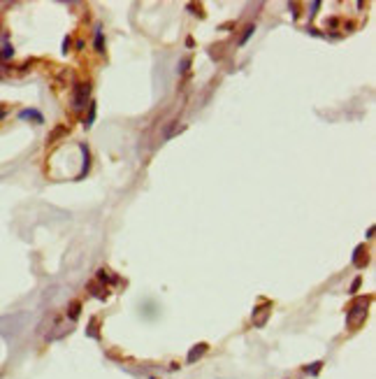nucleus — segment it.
I'll list each match as a JSON object with an SVG mask.
<instances>
[{
    "mask_svg": "<svg viewBox=\"0 0 376 379\" xmlns=\"http://www.w3.org/2000/svg\"><path fill=\"white\" fill-rule=\"evenodd\" d=\"M367 305H370V298L353 300V305H351L349 312H346V324H349V328H358V326L367 319Z\"/></svg>",
    "mask_w": 376,
    "mask_h": 379,
    "instance_id": "f257e3e1",
    "label": "nucleus"
},
{
    "mask_svg": "<svg viewBox=\"0 0 376 379\" xmlns=\"http://www.w3.org/2000/svg\"><path fill=\"white\" fill-rule=\"evenodd\" d=\"M269 314H272V305H262V307H255L253 314H251V321H253L255 328H262V326L267 324Z\"/></svg>",
    "mask_w": 376,
    "mask_h": 379,
    "instance_id": "f03ea898",
    "label": "nucleus"
},
{
    "mask_svg": "<svg viewBox=\"0 0 376 379\" xmlns=\"http://www.w3.org/2000/svg\"><path fill=\"white\" fill-rule=\"evenodd\" d=\"M88 95H91V86L88 84H77L74 86V107L77 109H81L84 105H86V100H88Z\"/></svg>",
    "mask_w": 376,
    "mask_h": 379,
    "instance_id": "7ed1b4c3",
    "label": "nucleus"
},
{
    "mask_svg": "<svg viewBox=\"0 0 376 379\" xmlns=\"http://www.w3.org/2000/svg\"><path fill=\"white\" fill-rule=\"evenodd\" d=\"M207 352H209V345H207V342H197V345H193L190 349H188L186 363H195V361H200Z\"/></svg>",
    "mask_w": 376,
    "mask_h": 379,
    "instance_id": "20e7f679",
    "label": "nucleus"
},
{
    "mask_svg": "<svg viewBox=\"0 0 376 379\" xmlns=\"http://www.w3.org/2000/svg\"><path fill=\"white\" fill-rule=\"evenodd\" d=\"M79 151L84 154V165H81V172L77 175V179H84L88 172V168H91V154H88V147L86 144H79Z\"/></svg>",
    "mask_w": 376,
    "mask_h": 379,
    "instance_id": "39448f33",
    "label": "nucleus"
},
{
    "mask_svg": "<svg viewBox=\"0 0 376 379\" xmlns=\"http://www.w3.org/2000/svg\"><path fill=\"white\" fill-rule=\"evenodd\" d=\"M19 119H33V121H37V123H44V116H42L37 109H21Z\"/></svg>",
    "mask_w": 376,
    "mask_h": 379,
    "instance_id": "423d86ee",
    "label": "nucleus"
},
{
    "mask_svg": "<svg viewBox=\"0 0 376 379\" xmlns=\"http://www.w3.org/2000/svg\"><path fill=\"white\" fill-rule=\"evenodd\" d=\"M79 312H81V303L79 300H72L70 307H67V319H70V321H77V319H79Z\"/></svg>",
    "mask_w": 376,
    "mask_h": 379,
    "instance_id": "0eeeda50",
    "label": "nucleus"
},
{
    "mask_svg": "<svg viewBox=\"0 0 376 379\" xmlns=\"http://www.w3.org/2000/svg\"><path fill=\"white\" fill-rule=\"evenodd\" d=\"M323 361H316V363H311V366H304L302 370H304V375H309V377H318V373L323 370Z\"/></svg>",
    "mask_w": 376,
    "mask_h": 379,
    "instance_id": "6e6552de",
    "label": "nucleus"
},
{
    "mask_svg": "<svg viewBox=\"0 0 376 379\" xmlns=\"http://www.w3.org/2000/svg\"><path fill=\"white\" fill-rule=\"evenodd\" d=\"M12 56H14L12 44H2V47H0V61H9Z\"/></svg>",
    "mask_w": 376,
    "mask_h": 379,
    "instance_id": "1a4fd4ad",
    "label": "nucleus"
},
{
    "mask_svg": "<svg viewBox=\"0 0 376 379\" xmlns=\"http://www.w3.org/2000/svg\"><path fill=\"white\" fill-rule=\"evenodd\" d=\"M93 121H95V102H91V105H88V119L84 121V126H86V128H91V126H93Z\"/></svg>",
    "mask_w": 376,
    "mask_h": 379,
    "instance_id": "9d476101",
    "label": "nucleus"
},
{
    "mask_svg": "<svg viewBox=\"0 0 376 379\" xmlns=\"http://www.w3.org/2000/svg\"><path fill=\"white\" fill-rule=\"evenodd\" d=\"M253 30H255L253 23H249V26L244 28V35H242V40H239V44H246V42H249V37L253 35Z\"/></svg>",
    "mask_w": 376,
    "mask_h": 379,
    "instance_id": "9b49d317",
    "label": "nucleus"
},
{
    "mask_svg": "<svg viewBox=\"0 0 376 379\" xmlns=\"http://www.w3.org/2000/svg\"><path fill=\"white\" fill-rule=\"evenodd\" d=\"M93 44H95V49H98V51H105V49H102V30H100V28L95 30V40H93Z\"/></svg>",
    "mask_w": 376,
    "mask_h": 379,
    "instance_id": "f8f14e48",
    "label": "nucleus"
},
{
    "mask_svg": "<svg viewBox=\"0 0 376 379\" xmlns=\"http://www.w3.org/2000/svg\"><path fill=\"white\" fill-rule=\"evenodd\" d=\"M98 279H100V282H114V279L109 277V270H105V268L98 270Z\"/></svg>",
    "mask_w": 376,
    "mask_h": 379,
    "instance_id": "ddd939ff",
    "label": "nucleus"
},
{
    "mask_svg": "<svg viewBox=\"0 0 376 379\" xmlns=\"http://www.w3.org/2000/svg\"><path fill=\"white\" fill-rule=\"evenodd\" d=\"M95 319H91V324H88V335H91V338H98V331H95Z\"/></svg>",
    "mask_w": 376,
    "mask_h": 379,
    "instance_id": "4468645a",
    "label": "nucleus"
},
{
    "mask_svg": "<svg viewBox=\"0 0 376 379\" xmlns=\"http://www.w3.org/2000/svg\"><path fill=\"white\" fill-rule=\"evenodd\" d=\"M188 65H190V58H182V63H179V72H182V75L188 70Z\"/></svg>",
    "mask_w": 376,
    "mask_h": 379,
    "instance_id": "2eb2a0df",
    "label": "nucleus"
},
{
    "mask_svg": "<svg viewBox=\"0 0 376 379\" xmlns=\"http://www.w3.org/2000/svg\"><path fill=\"white\" fill-rule=\"evenodd\" d=\"M360 284H363V277H356V279H353V284H351V293H356L358 289H360Z\"/></svg>",
    "mask_w": 376,
    "mask_h": 379,
    "instance_id": "dca6fc26",
    "label": "nucleus"
},
{
    "mask_svg": "<svg viewBox=\"0 0 376 379\" xmlns=\"http://www.w3.org/2000/svg\"><path fill=\"white\" fill-rule=\"evenodd\" d=\"M70 47H72V40H70V35H67L65 40H63V54H67V51H70Z\"/></svg>",
    "mask_w": 376,
    "mask_h": 379,
    "instance_id": "f3484780",
    "label": "nucleus"
},
{
    "mask_svg": "<svg viewBox=\"0 0 376 379\" xmlns=\"http://www.w3.org/2000/svg\"><path fill=\"white\" fill-rule=\"evenodd\" d=\"M290 9H293V19H297V16H300V5H297V2H290Z\"/></svg>",
    "mask_w": 376,
    "mask_h": 379,
    "instance_id": "a211bd4d",
    "label": "nucleus"
},
{
    "mask_svg": "<svg viewBox=\"0 0 376 379\" xmlns=\"http://www.w3.org/2000/svg\"><path fill=\"white\" fill-rule=\"evenodd\" d=\"M318 7H321V0H314V2H311V14H316Z\"/></svg>",
    "mask_w": 376,
    "mask_h": 379,
    "instance_id": "6ab92c4d",
    "label": "nucleus"
},
{
    "mask_svg": "<svg viewBox=\"0 0 376 379\" xmlns=\"http://www.w3.org/2000/svg\"><path fill=\"white\" fill-rule=\"evenodd\" d=\"M149 379H158V377H149Z\"/></svg>",
    "mask_w": 376,
    "mask_h": 379,
    "instance_id": "aec40b11",
    "label": "nucleus"
}]
</instances>
